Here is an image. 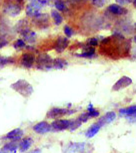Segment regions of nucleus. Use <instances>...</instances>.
<instances>
[{
    "label": "nucleus",
    "instance_id": "nucleus-30",
    "mask_svg": "<svg viewBox=\"0 0 136 153\" xmlns=\"http://www.w3.org/2000/svg\"><path fill=\"white\" fill-rule=\"evenodd\" d=\"M98 44H99V42H98L97 38H89V39H87V45H89V46H93V47H95V46H97Z\"/></svg>",
    "mask_w": 136,
    "mask_h": 153
},
{
    "label": "nucleus",
    "instance_id": "nucleus-31",
    "mask_svg": "<svg viewBox=\"0 0 136 153\" xmlns=\"http://www.w3.org/2000/svg\"><path fill=\"white\" fill-rule=\"evenodd\" d=\"M81 122H87V120L89 119V117H88V115H87V113H83V114H81L80 115V117L78 118Z\"/></svg>",
    "mask_w": 136,
    "mask_h": 153
},
{
    "label": "nucleus",
    "instance_id": "nucleus-37",
    "mask_svg": "<svg viewBox=\"0 0 136 153\" xmlns=\"http://www.w3.org/2000/svg\"><path fill=\"white\" fill-rule=\"evenodd\" d=\"M73 2H75V3H79V2H82L84 1V0H72Z\"/></svg>",
    "mask_w": 136,
    "mask_h": 153
},
{
    "label": "nucleus",
    "instance_id": "nucleus-38",
    "mask_svg": "<svg viewBox=\"0 0 136 153\" xmlns=\"http://www.w3.org/2000/svg\"><path fill=\"white\" fill-rule=\"evenodd\" d=\"M132 3H133V5H134V7L136 8V0H133Z\"/></svg>",
    "mask_w": 136,
    "mask_h": 153
},
{
    "label": "nucleus",
    "instance_id": "nucleus-8",
    "mask_svg": "<svg viewBox=\"0 0 136 153\" xmlns=\"http://www.w3.org/2000/svg\"><path fill=\"white\" fill-rule=\"evenodd\" d=\"M107 11L110 12L113 15H120V16H124L128 13V10L126 8L122 7L119 4H111L107 7Z\"/></svg>",
    "mask_w": 136,
    "mask_h": 153
},
{
    "label": "nucleus",
    "instance_id": "nucleus-27",
    "mask_svg": "<svg viewBox=\"0 0 136 153\" xmlns=\"http://www.w3.org/2000/svg\"><path fill=\"white\" fill-rule=\"evenodd\" d=\"M26 46V43L23 39H17L13 44V47L15 49H22V48H25Z\"/></svg>",
    "mask_w": 136,
    "mask_h": 153
},
{
    "label": "nucleus",
    "instance_id": "nucleus-15",
    "mask_svg": "<svg viewBox=\"0 0 136 153\" xmlns=\"http://www.w3.org/2000/svg\"><path fill=\"white\" fill-rule=\"evenodd\" d=\"M119 114H120V116H125V117L136 114V105H132V106H130V107L120 109Z\"/></svg>",
    "mask_w": 136,
    "mask_h": 153
},
{
    "label": "nucleus",
    "instance_id": "nucleus-20",
    "mask_svg": "<svg viewBox=\"0 0 136 153\" xmlns=\"http://www.w3.org/2000/svg\"><path fill=\"white\" fill-rule=\"evenodd\" d=\"M84 149V143H71L68 146L69 152H82Z\"/></svg>",
    "mask_w": 136,
    "mask_h": 153
},
{
    "label": "nucleus",
    "instance_id": "nucleus-17",
    "mask_svg": "<svg viewBox=\"0 0 136 153\" xmlns=\"http://www.w3.org/2000/svg\"><path fill=\"white\" fill-rule=\"evenodd\" d=\"M115 117H116V114H115V112L110 111V112H108V113H106L103 117H101L100 119H99V121L103 124V125H105L106 123L112 122V121L115 119Z\"/></svg>",
    "mask_w": 136,
    "mask_h": 153
},
{
    "label": "nucleus",
    "instance_id": "nucleus-39",
    "mask_svg": "<svg viewBox=\"0 0 136 153\" xmlns=\"http://www.w3.org/2000/svg\"><path fill=\"white\" fill-rule=\"evenodd\" d=\"M1 153H14V152H9V151H3V150H2V152Z\"/></svg>",
    "mask_w": 136,
    "mask_h": 153
},
{
    "label": "nucleus",
    "instance_id": "nucleus-29",
    "mask_svg": "<svg viewBox=\"0 0 136 153\" xmlns=\"http://www.w3.org/2000/svg\"><path fill=\"white\" fill-rule=\"evenodd\" d=\"M106 0H92V4L96 7H103Z\"/></svg>",
    "mask_w": 136,
    "mask_h": 153
},
{
    "label": "nucleus",
    "instance_id": "nucleus-28",
    "mask_svg": "<svg viewBox=\"0 0 136 153\" xmlns=\"http://www.w3.org/2000/svg\"><path fill=\"white\" fill-rule=\"evenodd\" d=\"M64 33H65V35H66L67 38H70V37L73 36L74 31H73V29H72L70 26H68V25H65V26H64Z\"/></svg>",
    "mask_w": 136,
    "mask_h": 153
},
{
    "label": "nucleus",
    "instance_id": "nucleus-32",
    "mask_svg": "<svg viewBox=\"0 0 136 153\" xmlns=\"http://www.w3.org/2000/svg\"><path fill=\"white\" fill-rule=\"evenodd\" d=\"M8 44V40H6L3 37H0V49L3 48L4 46H6Z\"/></svg>",
    "mask_w": 136,
    "mask_h": 153
},
{
    "label": "nucleus",
    "instance_id": "nucleus-10",
    "mask_svg": "<svg viewBox=\"0 0 136 153\" xmlns=\"http://www.w3.org/2000/svg\"><path fill=\"white\" fill-rule=\"evenodd\" d=\"M68 45H69V40L67 37H58V39L56 40L54 48H55L56 52L62 53L68 47Z\"/></svg>",
    "mask_w": 136,
    "mask_h": 153
},
{
    "label": "nucleus",
    "instance_id": "nucleus-26",
    "mask_svg": "<svg viewBox=\"0 0 136 153\" xmlns=\"http://www.w3.org/2000/svg\"><path fill=\"white\" fill-rule=\"evenodd\" d=\"M54 7L58 11H65V8H66L65 2L63 1V0H55V2H54Z\"/></svg>",
    "mask_w": 136,
    "mask_h": 153
},
{
    "label": "nucleus",
    "instance_id": "nucleus-33",
    "mask_svg": "<svg viewBox=\"0 0 136 153\" xmlns=\"http://www.w3.org/2000/svg\"><path fill=\"white\" fill-rule=\"evenodd\" d=\"M133 0H116V2L118 4H121V5H124V4H129L131 3Z\"/></svg>",
    "mask_w": 136,
    "mask_h": 153
},
{
    "label": "nucleus",
    "instance_id": "nucleus-3",
    "mask_svg": "<svg viewBox=\"0 0 136 153\" xmlns=\"http://www.w3.org/2000/svg\"><path fill=\"white\" fill-rule=\"evenodd\" d=\"M36 61V68L39 70H45L49 71L51 69H53V59L51 58L48 54L42 53L39 54L38 57L35 59Z\"/></svg>",
    "mask_w": 136,
    "mask_h": 153
},
{
    "label": "nucleus",
    "instance_id": "nucleus-41",
    "mask_svg": "<svg viewBox=\"0 0 136 153\" xmlns=\"http://www.w3.org/2000/svg\"><path fill=\"white\" fill-rule=\"evenodd\" d=\"M134 29H135V31H136V23L134 24Z\"/></svg>",
    "mask_w": 136,
    "mask_h": 153
},
{
    "label": "nucleus",
    "instance_id": "nucleus-21",
    "mask_svg": "<svg viewBox=\"0 0 136 153\" xmlns=\"http://www.w3.org/2000/svg\"><path fill=\"white\" fill-rule=\"evenodd\" d=\"M51 17L52 19L54 20V23H55L56 25H60L63 21V18H62V15L59 13L58 10H52L51 11Z\"/></svg>",
    "mask_w": 136,
    "mask_h": 153
},
{
    "label": "nucleus",
    "instance_id": "nucleus-23",
    "mask_svg": "<svg viewBox=\"0 0 136 153\" xmlns=\"http://www.w3.org/2000/svg\"><path fill=\"white\" fill-rule=\"evenodd\" d=\"M17 148H18V144L12 142V143H7L6 145H4L3 148H2V150H3V151H9V152L15 153Z\"/></svg>",
    "mask_w": 136,
    "mask_h": 153
},
{
    "label": "nucleus",
    "instance_id": "nucleus-1",
    "mask_svg": "<svg viewBox=\"0 0 136 153\" xmlns=\"http://www.w3.org/2000/svg\"><path fill=\"white\" fill-rule=\"evenodd\" d=\"M11 88L19 94H21L23 97H28L33 93V87L30 83H28L24 79H19L16 82L11 84Z\"/></svg>",
    "mask_w": 136,
    "mask_h": 153
},
{
    "label": "nucleus",
    "instance_id": "nucleus-25",
    "mask_svg": "<svg viewBox=\"0 0 136 153\" xmlns=\"http://www.w3.org/2000/svg\"><path fill=\"white\" fill-rule=\"evenodd\" d=\"M87 115H88V117L89 118H91V117H97L98 115H99V111H97L96 109H94L93 108V106H92V104H89L88 105V107H87Z\"/></svg>",
    "mask_w": 136,
    "mask_h": 153
},
{
    "label": "nucleus",
    "instance_id": "nucleus-7",
    "mask_svg": "<svg viewBox=\"0 0 136 153\" xmlns=\"http://www.w3.org/2000/svg\"><path fill=\"white\" fill-rule=\"evenodd\" d=\"M130 84H132V79L130 78V77H128V76H122L113 85V87H112V90H113V91L121 90V89H124V88L128 87Z\"/></svg>",
    "mask_w": 136,
    "mask_h": 153
},
{
    "label": "nucleus",
    "instance_id": "nucleus-18",
    "mask_svg": "<svg viewBox=\"0 0 136 153\" xmlns=\"http://www.w3.org/2000/svg\"><path fill=\"white\" fill-rule=\"evenodd\" d=\"M53 69H63L68 65V62L63 58H55L53 59Z\"/></svg>",
    "mask_w": 136,
    "mask_h": 153
},
{
    "label": "nucleus",
    "instance_id": "nucleus-22",
    "mask_svg": "<svg viewBox=\"0 0 136 153\" xmlns=\"http://www.w3.org/2000/svg\"><path fill=\"white\" fill-rule=\"evenodd\" d=\"M15 62L13 57H5L0 55V68H3L8 64H13Z\"/></svg>",
    "mask_w": 136,
    "mask_h": 153
},
{
    "label": "nucleus",
    "instance_id": "nucleus-9",
    "mask_svg": "<svg viewBox=\"0 0 136 153\" xmlns=\"http://www.w3.org/2000/svg\"><path fill=\"white\" fill-rule=\"evenodd\" d=\"M33 23L38 25L40 28H43V25H45L47 27L49 23V15L45 13H38L37 15L33 17Z\"/></svg>",
    "mask_w": 136,
    "mask_h": 153
},
{
    "label": "nucleus",
    "instance_id": "nucleus-42",
    "mask_svg": "<svg viewBox=\"0 0 136 153\" xmlns=\"http://www.w3.org/2000/svg\"><path fill=\"white\" fill-rule=\"evenodd\" d=\"M0 3H1V0H0Z\"/></svg>",
    "mask_w": 136,
    "mask_h": 153
},
{
    "label": "nucleus",
    "instance_id": "nucleus-14",
    "mask_svg": "<svg viewBox=\"0 0 136 153\" xmlns=\"http://www.w3.org/2000/svg\"><path fill=\"white\" fill-rule=\"evenodd\" d=\"M103 125L102 124H101L99 121H98V122H96L95 124H93V125H92L90 128L88 129L87 131H86V137H88V138H90V137H93L95 134L97 133L98 131H99V129L101 128V127H102Z\"/></svg>",
    "mask_w": 136,
    "mask_h": 153
},
{
    "label": "nucleus",
    "instance_id": "nucleus-34",
    "mask_svg": "<svg viewBox=\"0 0 136 153\" xmlns=\"http://www.w3.org/2000/svg\"><path fill=\"white\" fill-rule=\"evenodd\" d=\"M111 42V37H105L101 40V44H109Z\"/></svg>",
    "mask_w": 136,
    "mask_h": 153
},
{
    "label": "nucleus",
    "instance_id": "nucleus-36",
    "mask_svg": "<svg viewBox=\"0 0 136 153\" xmlns=\"http://www.w3.org/2000/svg\"><path fill=\"white\" fill-rule=\"evenodd\" d=\"M30 153H40V149H36V150H33V151H31Z\"/></svg>",
    "mask_w": 136,
    "mask_h": 153
},
{
    "label": "nucleus",
    "instance_id": "nucleus-24",
    "mask_svg": "<svg viewBox=\"0 0 136 153\" xmlns=\"http://www.w3.org/2000/svg\"><path fill=\"white\" fill-rule=\"evenodd\" d=\"M75 56L77 57H80V58H94L95 56H96V54L95 52H90V51H84V52L82 53H75Z\"/></svg>",
    "mask_w": 136,
    "mask_h": 153
},
{
    "label": "nucleus",
    "instance_id": "nucleus-16",
    "mask_svg": "<svg viewBox=\"0 0 136 153\" xmlns=\"http://www.w3.org/2000/svg\"><path fill=\"white\" fill-rule=\"evenodd\" d=\"M32 144V139L31 138H24L21 142L19 143V151L20 152H25L29 149V147Z\"/></svg>",
    "mask_w": 136,
    "mask_h": 153
},
{
    "label": "nucleus",
    "instance_id": "nucleus-12",
    "mask_svg": "<svg viewBox=\"0 0 136 153\" xmlns=\"http://www.w3.org/2000/svg\"><path fill=\"white\" fill-rule=\"evenodd\" d=\"M33 130L35 131L36 133L44 134L50 130V124H48L46 121H42V122H39L38 124H36V125L33 127Z\"/></svg>",
    "mask_w": 136,
    "mask_h": 153
},
{
    "label": "nucleus",
    "instance_id": "nucleus-35",
    "mask_svg": "<svg viewBox=\"0 0 136 153\" xmlns=\"http://www.w3.org/2000/svg\"><path fill=\"white\" fill-rule=\"evenodd\" d=\"M132 58L136 60V49H134V51H133V54H132Z\"/></svg>",
    "mask_w": 136,
    "mask_h": 153
},
{
    "label": "nucleus",
    "instance_id": "nucleus-40",
    "mask_svg": "<svg viewBox=\"0 0 136 153\" xmlns=\"http://www.w3.org/2000/svg\"><path fill=\"white\" fill-rule=\"evenodd\" d=\"M133 40H134V41H135V42H136V35H135V36H134V38H133Z\"/></svg>",
    "mask_w": 136,
    "mask_h": 153
},
{
    "label": "nucleus",
    "instance_id": "nucleus-6",
    "mask_svg": "<svg viewBox=\"0 0 136 153\" xmlns=\"http://www.w3.org/2000/svg\"><path fill=\"white\" fill-rule=\"evenodd\" d=\"M35 56L32 53H24L21 56V59H20V64L21 66L25 68H31L33 67L34 62H35Z\"/></svg>",
    "mask_w": 136,
    "mask_h": 153
},
{
    "label": "nucleus",
    "instance_id": "nucleus-13",
    "mask_svg": "<svg viewBox=\"0 0 136 153\" xmlns=\"http://www.w3.org/2000/svg\"><path fill=\"white\" fill-rule=\"evenodd\" d=\"M21 136H23V131L21 129L17 128V129H14V130L10 131L9 133H7L6 135V139H9V140H12V141H16V140H19Z\"/></svg>",
    "mask_w": 136,
    "mask_h": 153
},
{
    "label": "nucleus",
    "instance_id": "nucleus-11",
    "mask_svg": "<svg viewBox=\"0 0 136 153\" xmlns=\"http://www.w3.org/2000/svg\"><path fill=\"white\" fill-rule=\"evenodd\" d=\"M15 30H16V32L20 33L21 35L25 34L26 32H28V31L30 30V28H29V25H28L27 20L22 19V20H20L19 22H17V24L15 26Z\"/></svg>",
    "mask_w": 136,
    "mask_h": 153
},
{
    "label": "nucleus",
    "instance_id": "nucleus-5",
    "mask_svg": "<svg viewBox=\"0 0 136 153\" xmlns=\"http://www.w3.org/2000/svg\"><path fill=\"white\" fill-rule=\"evenodd\" d=\"M73 113V110H68V109H63V108H52L51 110L48 111L47 117L52 118V119H56L58 117L64 116V115Z\"/></svg>",
    "mask_w": 136,
    "mask_h": 153
},
{
    "label": "nucleus",
    "instance_id": "nucleus-4",
    "mask_svg": "<svg viewBox=\"0 0 136 153\" xmlns=\"http://www.w3.org/2000/svg\"><path fill=\"white\" fill-rule=\"evenodd\" d=\"M70 124H71V120H66V119L55 120L50 125V129L53 131H62L65 130V129L70 128Z\"/></svg>",
    "mask_w": 136,
    "mask_h": 153
},
{
    "label": "nucleus",
    "instance_id": "nucleus-2",
    "mask_svg": "<svg viewBox=\"0 0 136 153\" xmlns=\"http://www.w3.org/2000/svg\"><path fill=\"white\" fill-rule=\"evenodd\" d=\"M22 2L19 0H6L3 4V12L11 17H15L21 12Z\"/></svg>",
    "mask_w": 136,
    "mask_h": 153
},
{
    "label": "nucleus",
    "instance_id": "nucleus-19",
    "mask_svg": "<svg viewBox=\"0 0 136 153\" xmlns=\"http://www.w3.org/2000/svg\"><path fill=\"white\" fill-rule=\"evenodd\" d=\"M22 36H23V38H24V41L29 43V44H33V43L36 41V33L34 32V31L29 30L28 32L23 34Z\"/></svg>",
    "mask_w": 136,
    "mask_h": 153
}]
</instances>
